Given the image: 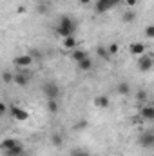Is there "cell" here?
Instances as JSON below:
<instances>
[{"label": "cell", "mask_w": 154, "mask_h": 156, "mask_svg": "<svg viewBox=\"0 0 154 156\" xmlns=\"http://www.w3.org/2000/svg\"><path fill=\"white\" fill-rule=\"evenodd\" d=\"M145 38H149V40L154 38V26L152 24H149V26L145 27Z\"/></svg>", "instance_id": "d4e9b609"}, {"label": "cell", "mask_w": 154, "mask_h": 156, "mask_svg": "<svg viewBox=\"0 0 154 156\" xmlns=\"http://www.w3.org/2000/svg\"><path fill=\"white\" fill-rule=\"evenodd\" d=\"M62 45H64V49L73 51V49H76L78 47V42H76L75 37H67V38H62Z\"/></svg>", "instance_id": "9a60e30c"}, {"label": "cell", "mask_w": 154, "mask_h": 156, "mask_svg": "<svg viewBox=\"0 0 154 156\" xmlns=\"http://www.w3.org/2000/svg\"><path fill=\"white\" fill-rule=\"evenodd\" d=\"M136 66H138L140 73H149L154 67V58L151 55H142V56H138V64Z\"/></svg>", "instance_id": "8992f818"}, {"label": "cell", "mask_w": 154, "mask_h": 156, "mask_svg": "<svg viewBox=\"0 0 154 156\" xmlns=\"http://www.w3.org/2000/svg\"><path fill=\"white\" fill-rule=\"evenodd\" d=\"M147 98H149V94H147V91H143V89H142V91H138V93H136V100L140 102V105H143Z\"/></svg>", "instance_id": "603a6c76"}, {"label": "cell", "mask_w": 154, "mask_h": 156, "mask_svg": "<svg viewBox=\"0 0 154 156\" xmlns=\"http://www.w3.org/2000/svg\"><path fill=\"white\" fill-rule=\"evenodd\" d=\"M42 94L47 100H58V96H60V85L54 80H47V82L42 83Z\"/></svg>", "instance_id": "7a4b0ae2"}, {"label": "cell", "mask_w": 154, "mask_h": 156, "mask_svg": "<svg viewBox=\"0 0 154 156\" xmlns=\"http://www.w3.org/2000/svg\"><path fill=\"white\" fill-rule=\"evenodd\" d=\"M76 67L82 71V73H87V71H91V69L94 67V62H93V58H91V56H85L83 60L76 62Z\"/></svg>", "instance_id": "7c38bea8"}, {"label": "cell", "mask_w": 154, "mask_h": 156, "mask_svg": "<svg viewBox=\"0 0 154 156\" xmlns=\"http://www.w3.org/2000/svg\"><path fill=\"white\" fill-rule=\"evenodd\" d=\"M94 105H96L98 109H109V107H111V98L105 96V94H98V96L94 98Z\"/></svg>", "instance_id": "4fadbf2b"}, {"label": "cell", "mask_w": 154, "mask_h": 156, "mask_svg": "<svg viewBox=\"0 0 154 156\" xmlns=\"http://www.w3.org/2000/svg\"><path fill=\"white\" fill-rule=\"evenodd\" d=\"M96 53H98V56H100V58H103V60H109V58H111V55H109V51H107V47H105V45L96 47Z\"/></svg>", "instance_id": "44dd1931"}, {"label": "cell", "mask_w": 154, "mask_h": 156, "mask_svg": "<svg viewBox=\"0 0 154 156\" xmlns=\"http://www.w3.org/2000/svg\"><path fill=\"white\" fill-rule=\"evenodd\" d=\"M145 49H147V45H145L143 42H132V44L129 45V51H131V55H134V56L145 55Z\"/></svg>", "instance_id": "30bf717a"}, {"label": "cell", "mask_w": 154, "mask_h": 156, "mask_svg": "<svg viewBox=\"0 0 154 156\" xmlns=\"http://www.w3.org/2000/svg\"><path fill=\"white\" fill-rule=\"evenodd\" d=\"M107 47V51H109V55L113 56V55H116L118 51H120V45L118 44H109V45H105Z\"/></svg>", "instance_id": "484cf974"}, {"label": "cell", "mask_w": 154, "mask_h": 156, "mask_svg": "<svg viewBox=\"0 0 154 156\" xmlns=\"http://www.w3.org/2000/svg\"><path fill=\"white\" fill-rule=\"evenodd\" d=\"M138 4V0H125V5H129V7H134Z\"/></svg>", "instance_id": "f1b7e54d"}, {"label": "cell", "mask_w": 154, "mask_h": 156, "mask_svg": "<svg viewBox=\"0 0 154 156\" xmlns=\"http://www.w3.org/2000/svg\"><path fill=\"white\" fill-rule=\"evenodd\" d=\"M13 64H15V67H18V69H29V67L35 64V58H33L29 53H26V55L15 56V58H13Z\"/></svg>", "instance_id": "277c9868"}, {"label": "cell", "mask_w": 154, "mask_h": 156, "mask_svg": "<svg viewBox=\"0 0 154 156\" xmlns=\"http://www.w3.org/2000/svg\"><path fill=\"white\" fill-rule=\"evenodd\" d=\"M7 111H9V115H11V118L15 122H26L29 118V113L24 107H20V105H9Z\"/></svg>", "instance_id": "5b68a950"}, {"label": "cell", "mask_w": 154, "mask_h": 156, "mask_svg": "<svg viewBox=\"0 0 154 156\" xmlns=\"http://www.w3.org/2000/svg\"><path fill=\"white\" fill-rule=\"evenodd\" d=\"M7 107H9V105H7L5 102H0V116H4V115L7 113Z\"/></svg>", "instance_id": "4316f807"}, {"label": "cell", "mask_w": 154, "mask_h": 156, "mask_svg": "<svg viewBox=\"0 0 154 156\" xmlns=\"http://www.w3.org/2000/svg\"><path fill=\"white\" fill-rule=\"evenodd\" d=\"M13 83H16L18 87H27L31 83V75L26 69H20L18 73L13 75Z\"/></svg>", "instance_id": "52a82bcc"}, {"label": "cell", "mask_w": 154, "mask_h": 156, "mask_svg": "<svg viewBox=\"0 0 154 156\" xmlns=\"http://www.w3.org/2000/svg\"><path fill=\"white\" fill-rule=\"evenodd\" d=\"M85 56H89V53H87L85 49H80V47H76V49H73V51H71V58H73L75 62H80V60H83Z\"/></svg>", "instance_id": "2e32d148"}, {"label": "cell", "mask_w": 154, "mask_h": 156, "mask_svg": "<svg viewBox=\"0 0 154 156\" xmlns=\"http://www.w3.org/2000/svg\"><path fill=\"white\" fill-rule=\"evenodd\" d=\"M91 2H93V0H80V4H82V5H89Z\"/></svg>", "instance_id": "f546056e"}, {"label": "cell", "mask_w": 154, "mask_h": 156, "mask_svg": "<svg viewBox=\"0 0 154 156\" xmlns=\"http://www.w3.org/2000/svg\"><path fill=\"white\" fill-rule=\"evenodd\" d=\"M13 75L15 73H11V71H2L0 73V80H2V83H13Z\"/></svg>", "instance_id": "ffe728a7"}, {"label": "cell", "mask_w": 154, "mask_h": 156, "mask_svg": "<svg viewBox=\"0 0 154 156\" xmlns=\"http://www.w3.org/2000/svg\"><path fill=\"white\" fill-rule=\"evenodd\" d=\"M24 151H26V149H24V145L18 142V144H16L13 149H9L7 153H4V156H20L22 153H24Z\"/></svg>", "instance_id": "e0dca14e"}, {"label": "cell", "mask_w": 154, "mask_h": 156, "mask_svg": "<svg viewBox=\"0 0 154 156\" xmlns=\"http://www.w3.org/2000/svg\"><path fill=\"white\" fill-rule=\"evenodd\" d=\"M121 20H123L125 24H132V22L136 20V13H134L132 9H127V11H123V15H121Z\"/></svg>", "instance_id": "ac0fdd59"}, {"label": "cell", "mask_w": 154, "mask_h": 156, "mask_svg": "<svg viewBox=\"0 0 154 156\" xmlns=\"http://www.w3.org/2000/svg\"><path fill=\"white\" fill-rule=\"evenodd\" d=\"M140 118L145 122H152L154 120V107L151 104H143L140 105Z\"/></svg>", "instance_id": "9c48e42d"}, {"label": "cell", "mask_w": 154, "mask_h": 156, "mask_svg": "<svg viewBox=\"0 0 154 156\" xmlns=\"http://www.w3.org/2000/svg\"><path fill=\"white\" fill-rule=\"evenodd\" d=\"M62 144H64L62 134H60V133H53V134H51V145H53V147H60Z\"/></svg>", "instance_id": "d6986e66"}, {"label": "cell", "mask_w": 154, "mask_h": 156, "mask_svg": "<svg viewBox=\"0 0 154 156\" xmlns=\"http://www.w3.org/2000/svg\"><path fill=\"white\" fill-rule=\"evenodd\" d=\"M116 93H118L120 96H129V94L132 93V87H131L129 82L121 80V82H118V85H116Z\"/></svg>", "instance_id": "8fae6325"}, {"label": "cell", "mask_w": 154, "mask_h": 156, "mask_svg": "<svg viewBox=\"0 0 154 156\" xmlns=\"http://www.w3.org/2000/svg\"><path fill=\"white\" fill-rule=\"evenodd\" d=\"M140 145L145 147V149L154 147V133L152 131H143V133L140 134Z\"/></svg>", "instance_id": "ba28073f"}, {"label": "cell", "mask_w": 154, "mask_h": 156, "mask_svg": "<svg viewBox=\"0 0 154 156\" xmlns=\"http://www.w3.org/2000/svg\"><path fill=\"white\" fill-rule=\"evenodd\" d=\"M58 100H47V111L49 113H58Z\"/></svg>", "instance_id": "7402d4cb"}, {"label": "cell", "mask_w": 154, "mask_h": 156, "mask_svg": "<svg viewBox=\"0 0 154 156\" xmlns=\"http://www.w3.org/2000/svg\"><path fill=\"white\" fill-rule=\"evenodd\" d=\"M87 127V120H80V123H76V129H85Z\"/></svg>", "instance_id": "83f0119b"}, {"label": "cell", "mask_w": 154, "mask_h": 156, "mask_svg": "<svg viewBox=\"0 0 154 156\" xmlns=\"http://www.w3.org/2000/svg\"><path fill=\"white\" fill-rule=\"evenodd\" d=\"M120 2H121V0H96V4H94V13H96V15H103V13L114 9Z\"/></svg>", "instance_id": "3957f363"}, {"label": "cell", "mask_w": 154, "mask_h": 156, "mask_svg": "<svg viewBox=\"0 0 154 156\" xmlns=\"http://www.w3.org/2000/svg\"><path fill=\"white\" fill-rule=\"evenodd\" d=\"M16 144H18V140H15V138H5V140L0 142V151H2V153H7V151L13 149Z\"/></svg>", "instance_id": "5bb4252c"}, {"label": "cell", "mask_w": 154, "mask_h": 156, "mask_svg": "<svg viewBox=\"0 0 154 156\" xmlns=\"http://www.w3.org/2000/svg\"><path fill=\"white\" fill-rule=\"evenodd\" d=\"M69 156H91L87 151H83V149H80V147H75V149H71V153Z\"/></svg>", "instance_id": "cb8c5ba5"}, {"label": "cell", "mask_w": 154, "mask_h": 156, "mask_svg": "<svg viewBox=\"0 0 154 156\" xmlns=\"http://www.w3.org/2000/svg\"><path fill=\"white\" fill-rule=\"evenodd\" d=\"M54 31H56V35H58L60 38L75 37V33H76V22H75V18L69 16V15H62V16L58 18V24H56Z\"/></svg>", "instance_id": "6da1fadb"}]
</instances>
